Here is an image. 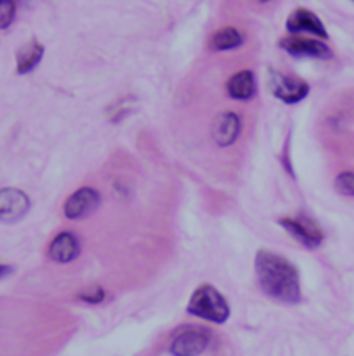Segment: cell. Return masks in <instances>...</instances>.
Listing matches in <instances>:
<instances>
[{
  "label": "cell",
  "instance_id": "277c9868",
  "mask_svg": "<svg viewBox=\"0 0 354 356\" xmlns=\"http://www.w3.org/2000/svg\"><path fill=\"white\" fill-rule=\"evenodd\" d=\"M278 223L306 248H317L324 241V230L314 219L306 215L281 218Z\"/></svg>",
  "mask_w": 354,
  "mask_h": 356
},
{
  "label": "cell",
  "instance_id": "30bf717a",
  "mask_svg": "<svg viewBox=\"0 0 354 356\" xmlns=\"http://www.w3.org/2000/svg\"><path fill=\"white\" fill-rule=\"evenodd\" d=\"M209 337L199 329L180 332L171 346L174 356H199L208 347Z\"/></svg>",
  "mask_w": 354,
  "mask_h": 356
},
{
  "label": "cell",
  "instance_id": "8fae6325",
  "mask_svg": "<svg viewBox=\"0 0 354 356\" xmlns=\"http://www.w3.org/2000/svg\"><path fill=\"white\" fill-rule=\"evenodd\" d=\"M81 251L78 238L69 233L64 232L56 236L49 247V258L57 264H68L78 258Z\"/></svg>",
  "mask_w": 354,
  "mask_h": 356
},
{
  "label": "cell",
  "instance_id": "8992f818",
  "mask_svg": "<svg viewBox=\"0 0 354 356\" xmlns=\"http://www.w3.org/2000/svg\"><path fill=\"white\" fill-rule=\"evenodd\" d=\"M31 208L29 197L15 188L4 187L0 191V219L4 223H15L22 219Z\"/></svg>",
  "mask_w": 354,
  "mask_h": 356
},
{
  "label": "cell",
  "instance_id": "6da1fadb",
  "mask_svg": "<svg viewBox=\"0 0 354 356\" xmlns=\"http://www.w3.org/2000/svg\"><path fill=\"white\" fill-rule=\"evenodd\" d=\"M255 269L262 290L270 298L287 305L302 301L299 270L284 255L262 248L256 254Z\"/></svg>",
  "mask_w": 354,
  "mask_h": 356
},
{
  "label": "cell",
  "instance_id": "2e32d148",
  "mask_svg": "<svg viewBox=\"0 0 354 356\" xmlns=\"http://www.w3.org/2000/svg\"><path fill=\"white\" fill-rule=\"evenodd\" d=\"M15 15V4L14 1L3 0L0 1V28L6 29L14 19Z\"/></svg>",
  "mask_w": 354,
  "mask_h": 356
},
{
  "label": "cell",
  "instance_id": "9a60e30c",
  "mask_svg": "<svg viewBox=\"0 0 354 356\" xmlns=\"http://www.w3.org/2000/svg\"><path fill=\"white\" fill-rule=\"evenodd\" d=\"M335 190L346 197H354V172L346 171L335 179Z\"/></svg>",
  "mask_w": 354,
  "mask_h": 356
},
{
  "label": "cell",
  "instance_id": "3957f363",
  "mask_svg": "<svg viewBox=\"0 0 354 356\" xmlns=\"http://www.w3.org/2000/svg\"><path fill=\"white\" fill-rule=\"evenodd\" d=\"M267 88L274 97L287 104L302 102L310 92L305 81L285 75L274 68H269L267 71Z\"/></svg>",
  "mask_w": 354,
  "mask_h": 356
},
{
  "label": "cell",
  "instance_id": "52a82bcc",
  "mask_svg": "<svg viewBox=\"0 0 354 356\" xmlns=\"http://www.w3.org/2000/svg\"><path fill=\"white\" fill-rule=\"evenodd\" d=\"M100 194L92 187L76 190L64 204V213L69 219H82L92 215L100 205Z\"/></svg>",
  "mask_w": 354,
  "mask_h": 356
},
{
  "label": "cell",
  "instance_id": "4fadbf2b",
  "mask_svg": "<svg viewBox=\"0 0 354 356\" xmlns=\"http://www.w3.org/2000/svg\"><path fill=\"white\" fill-rule=\"evenodd\" d=\"M44 53L43 44L32 38L21 44L17 50V74H28L31 72L42 60Z\"/></svg>",
  "mask_w": 354,
  "mask_h": 356
},
{
  "label": "cell",
  "instance_id": "e0dca14e",
  "mask_svg": "<svg viewBox=\"0 0 354 356\" xmlns=\"http://www.w3.org/2000/svg\"><path fill=\"white\" fill-rule=\"evenodd\" d=\"M79 298L82 301L86 302H92V304H97L101 302L104 300V291L100 287H90L89 290H85L79 294Z\"/></svg>",
  "mask_w": 354,
  "mask_h": 356
},
{
  "label": "cell",
  "instance_id": "9c48e42d",
  "mask_svg": "<svg viewBox=\"0 0 354 356\" xmlns=\"http://www.w3.org/2000/svg\"><path fill=\"white\" fill-rule=\"evenodd\" d=\"M287 29L292 33L309 32L321 39H328V32L321 19L305 7H298L289 14L287 19Z\"/></svg>",
  "mask_w": 354,
  "mask_h": 356
},
{
  "label": "cell",
  "instance_id": "ba28073f",
  "mask_svg": "<svg viewBox=\"0 0 354 356\" xmlns=\"http://www.w3.org/2000/svg\"><path fill=\"white\" fill-rule=\"evenodd\" d=\"M241 131V121L233 111H224L214 117L210 125V135L213 142L220 147L233 145Z\"/></svg>",
  "mask_w": 354,
  "mask_h": 356
},
{
  "label": "cell",
  "instance_id": "7c38bea8",
  "mask_svg": "<svg viewBox=\"0 0 354 356\" xmlns=\"http://www.w3.org/2000/svg\"><path fill=\"white\" fill-rule=\"evenodd\" d=\"M227 95L234 100H251L256 95L255 75L249 70L235 72L226 83Z\"/></svg>",
  "mask_w": 354,
  "mask_h": 356
},
{
  "label": "cell",
  "instance_id": "5b68a950",
  "mask_svg": "<svg viewBox=\"0 0 354 356\" xmlns=\"http://www.w3.org/2000/svg\"><path fill=\"white\" fill-rule=\"evenodd\" d=\"M278 46L296 58L330 60L334 57L332 50L324 42L301 35L284 36L280 39Z\"/></svg>",
  "mask_w": 354,
  "mask_h": 356
},
{
  "label": "cell",
  "instance_id": "7a4b0ae2",
  "mask_svg": "<svg viewBox=\"0 0 354 356\" xmlns=\"http://www.w3.org/2000/svg\"><path fill=\"white\" fill-rule=\"evenodd\" d=\"M187 312L199 319L221 325L230 318V305L216 287L205 283L192 293Z\"/></svg>",
  "mask_w": 354,
  "mask_h": 356
},
{
  "label": "cell",
  "instance_id": "5bb4252c",
  "mask_svg": "<svg viewBox=\"0 0 354 356\" xmlns=\"http://www.w3.org/2000/svg\"><path fill=\"white\" fill-rule=\"evenodd\" d=\"M244 42V36L241 32H238L233 26H223L217 29L212 38H210V49L223 51V50H231L241 46Z\"/></svg>",
  "mask_w": 354,
  "mask_h": 356
}]
</instances>
